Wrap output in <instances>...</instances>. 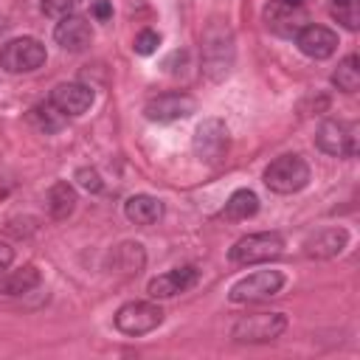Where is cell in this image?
I'll list each match as a JSON object with an SVG mask.
<instances>
[{"instance_id":"1","label":"cell","mask_w":360,"mask_h":360,"mask_svg":"<svg viewBox=\"0 0 360 360\" xmlns=\"http://www.w3.org/2000/svg\"><path fill=\"white\" fill-rule=\"evenodd\" d=\"M236 59V45H233V31L228 20H208L202 31V73L211 82H222Z\"/></svg>"},{"instance_id":"2","label":"cell","mask_w":360,"mask_h":360,"mask_svg":"<svg viewBox=\"0 0 360 360\" xmlns=\"http://www.w3.org/2000/svg\"><path fill=\"white\" fill-rule=\"evenodd\" d=\"M309 177H312L309 163L301 155H295V152L278 155L276 160L267 163V169L262 174L264 186L270 191H276V194H295V191L309 186Z\"/></svg>"},{"instance_id":"3","label":"cell","mask_w":360,"mask_h":360,"mask_svg":"<svg viewBox=\"0 0 360 360\" xmlns=\"http://www.w3.org/2000/svg\"><path fill=\"white\" fill-rule=\"evenodd\" d=\"M191 149L197 155L200 163H208V166H219L225 158H228V149H231V132H228V124L217 115L211 118H202L191 135Z\"/></svg>"},{"instance_id":"4","label":"cell","mask_w":360,"mask_h":360,"mask_svg":"<svg viewBox=\"0 0 360 360\" xmlns=\"http://www.w3.org/2000/svg\"><path fill=\"white\" fill-rule=\"evenodd\" d=\"M290 321L284 312H253L242 315L231 326V338L236 343H273L287 332Z\"/></svg>"},{"instance_id":"5","label":"cell","mask_w":360,"mask_h":360,"mask_svg":"<svg viewBox=\"0 0 360 360\" xmlns=\"http://www.w3.org/2000/svg\"><path fill=\"white\" fill-rule=\"evenodd\" d=\"M284 248H287V242L278 231H259V233H248V236L236 239L228 250V259L233 264H259V262H270V259L281 256Z\"/></svg>"},{"instance_id":"6","label":"cell","mask_w":360,"mask_h":360,"mask_svg":"<svg viewBox=\"0 0 360 360\" xmlns=\"http://www.w3.org/2000/svg\"><path fill=\"white\" fill-rule=\"evenodd\" d=\"M163 309L160 304L155 301H127L115 309L112 315V323L121 335H129V338H141V335H149L155 332L160 323H163Z\"/></svg>"},{"instance_id":"7","label":"cell","mask_w":360,"mask_h":360,"mask_svg":"<svg viewBox=\"0 0 360 360\" xmlns=\"http://www.w3.org/2000/svg\"><path fill=\"white\" fill-rule=\"evenodd\" d=\"M284 284H287V278L281 270H256V273H248L239 281H233L228 290V298L233 304H256V301L278 295L284 290Z\"/></svg>"},{"instance_id":"8","label":"cell","mask_w":360,"mask_h":360,"mask_svg":"<svg viewBox=\"0 0 360 360\" xmlns=\"http://www.w3.org/2000/svg\"><path fill=\"white\" fill-rule=\"evenodd\" d=\"M360 127L354 121H323L315 132V146L332 158H354L360 149Z\"/></svg>"},{"instance_id":"9","label":"cell","mask_w":360,"mask_h":360,"mask_svg":"<svg viewBox=\"0 0 360 360\" xmlns=\"http://www.w3.org/2000/svg\"><path fill=\"white\" fill-rule=\"evenodd\" d=\"M48 59L45 45L37 37H17L0 48V68L6 73H31Z\"/></svg>"},{"instance_id":"10","label":"cell","mask_w":360,"mask_h":360,"mask_svg":"<svg viewBox=\"0 0 360 360\" xmlns=\"http://www.w3.org/2000/svg\"><path fill=\"white\" fill-rule=\"evenodd\" d=\"M191 112H197V101L194 96L183 93V90H169L160 96H152L143 104V115L155 124H172V121H183Z\"/></svg>"},{"instance_id":"11","label":"cell","mask_w":360,"mask_h":360,"mask_svg":"<svg viewBox=\"0 0 360 360\" xmlns=\"http://www.w3.org/2000/svg\"><path fill=\"white\" fill-rule=\"evenodd\" d=\"M48 101H51L65 118H76V115H84V112L93 107L96 93H93L90 84H82V82H59V84L51 90Z\"/></svg>"},{"instance_id":"12","label":"cell","mask_w":360,"mask_h":360,"mask_svg":"<svg viewBox=\"0 0 360 360\" xmlns=\"http://www.w3.org/2000/svg\"><path fill=\"white\" fill-rule=\"evenodd\" d=\"M197 281H200V270H197L194 264H183V267H172V270H166V273L149 278L146 292H149V298H155V301H158V298H174V295H180V292H188Z\"/></svg>"},{"instance_id":"13","label":"cell","mask_w":360,"mask_h":360,"mask_svg":"<svg viewBox=\"0 0 360 360\" xmlns=\"http://www.w3.org/2000/svg\"><path fill=\"white\" fill-rule=\"evenodd\" d=\"M295 48L309 59H329L338 51V34L326 25L307 22L295 31Z\"/></svg>"},{"instance_id":"14","label":"cell","mask_w":360,"mask_h":360,"mask_svg":"<svg viewBox=\"0 0 360 360\" xmlns=\"http://www.w3.org/2000/svg\"><path fill=\"white\" fill-rule=\"evenodd\" d=\"M346 245H349V231L343 225H329L309 233L301 248H304V256L309 259H335L346 250Z\"/></svg>"},{"instance_id":"15","label":"cell","mask_w":360,"mask_h":360,"mask_svg":"<svg viewBox=\"0 0 360 360\" xmlns=\"http://www.w3.org/2000/svg\"><path fill=\"white\" fill-rule=\"evenodd\" d=\"M53 39L62 51H70V53H79L84 51L90 42H93V25L87 17L82 14H68V17H59L56 28H53Z\"/></svg>"},{"instance_id":"16","label":"cell","mask_w":360,"mask_h":360,"mask_svg":"<svg viewBox=\"0 0 360 360\" xmlns=\"http://www.w3.org/2000/svg\"><path fill=\"white\" fill-rule=\"evenodd\" d=\"M146 264V250L141 242H121L110 253V270L118 276H138Z\"/></svg>"},{"instance_id":"17","label":"cell","mask_w":360,"mask_h":360,"mask_svg":"<svg viewBox=\"0 0 360 360\" xmlns=\"http://www.w3.org/2000/svg\"><path fill=\"white\" fill-rule=\"evenodd\" d=\"M124 217L132 222V225H155L160 217H163V202L152 194H132L127 197L124 202Z\"/></svg>"},{"instance_id":"18","label":"cell","mask_w":360,"mask_h":360,"mask_svg":"<svg viewBox=\"0 0 360 360\" xmlns=\"http://www.w3.org/2000/svg\"><path fill=\"white\" fill-rule=\"evenodd\" d=\"M42 281L39 270L34 264H22L17 270H3L0 273V295H25L37 290Z\"/></svg>"},{"instance_id":"19","label":"cell","mask_w":360,"mask_h":360,"mask_svg":"<svg viewBox=\"0 0 360 360\" xmlns=\"http://www.w3.org/2000/svg\"><path fill=\"white\" fill-rule=\"evenodd\" d=\"M45 202H48V214H51L53 219H59V222H62V219H68V217L76 211L79 194H76L73 183H68V180H56V183L48 188Z\"/></svg>"},{"instance_id":"20","label":"cell","mask_w":360,"mask_h":360,"mask_svg":"<svg viewBox=\"0 0 360 360\" xmlns=\"http://www.w3.org/2000/svg\"><path fill=\"white\" fill-rule=\"evenodd\" d=\"M256 214H259V197L250 188H236L225 200V208H222V217L231 222H242V219H250Z\"/></svg>"},{"instance_id":"21","label":"cell","mask_w":360,"mask_h":360,"mask_svg":"<svg viewBox=\"0 0 360 360\" xmlns=\"http://www.w3.org/2000/svg\"><path fill=\"white\" fill-rule=\"evenodd\" d=\"M332 84L340 93H357L360 90V56L349 53L338 62V70L332 73Z\"/></svg>"},{"instance_id":"22","label":"cell","mask_w":360,"mask_h":360,"mask_svg":"<svg viewBox=\"0 0 360 360\" xmlns=\"http://www.w3.org/2000/svg\"><path fill=\"white\" fill-rule=\"evenodd\" d=\"M28 121L39 129V132H45V135H53V132H59L62 127H65V115L51 104V101H42V104H34L31 107V112H28Z\"/></svg>"},{"instance_id":"23","label":"cell","mask_w":360,"mask_h":360,"mask_svg":"<svg viewBox=\"0 0 360 360\" xmlns=\"http://www.w3.org/2000/svg\"><path fill=\"white\" fill-rule=\"evenodd\" d=\"M332 14L349 31H357V25H360V6H357V0H332Z\"/></svg>"},{"instance_id":"24","label":"cell","mask_w":360,"mask_h":360,"mask_svg":"<svg viewBox=\"0 0 360 360\" xmlns=\"http://www.w3.org/2000/svg\"><path fill=\"white\" fill-rule=\"evenodd\" d=\"M158 45H160V34H158V31H152V28H143V31H138V34H135L132 51H135L138 56H152V53L158 51Z\"/></svg>"},{"instance_id":"25","label":"cell","mask_w":360,"mask_h":360,"mask_svg":"<svg viewBox=\"0 0 360 360\" xmlns=\"http://www.w3.org/2000/svg\"><path fill=\"white\" fill-rule=\"evenodd\" d=\"M73 180H79V186H82L84 191H90V194H98V191L104 188L101 174H98L93 166H79L76 174H73Z\"/></svg>"},{"instance_id":"26","label":"cell","mask_w":360,"mask_h":360,"mask_svg":"<svg viewBox=\"0 0 360 360\" xmlns=\"http://www.w3.org/2000/svg\"><path fill=\"white\" fill-rule=\"evenodd\" d=\"M76 6H79V0H42V14H48V17H68V14H73L76 11Z\"/></svg>"},{"instance_id":"27","label":"cell","mask_w":360,"mask_h":360,"mask_svg":"<svg viewBox=\"0 0 360 360\" xmlns=\"http://www.w3.org/2000/svg\"><path fill=\"white\" fill-rule=\"evenodd\" d=\"M90 14H93L98 22H107V20L112 17V3H110V0H93Z\"/></svg>"},{"instance_id":"28","label":"cell","mask_w":360,"mask_h":360,"mask_svg":"<svg viewBox=\"0 0 360 360\" xmlns=\"http://www.w3.org/2000/svg\"><path fill=\"white\" fill-rule=\"evenodd\" d=\"M11 262H14V248H11V245H6V242H0V273H3V270H8V267H11Z\"/></svg>"},{"instance_id":"29","label":"cell","mask_w":360,"mask_h":360,"mask_svg":"<svg viewBox=\"0 0 360 360\" xmlns=\"http://www.w3.org/2000/svg\"><path fill=\"white\" fill-rule=\"evenodd\" d=\"M11 188H14V183L0 172V200H3V197H8V194H11Z\"/></svg>"},{"instance_id":"30","label":"cell","mask_w":360,"mask_h":360,"mask_svg":"<svg viewBox=\"0 0 360 360\" xmlns=\"http://www.w3.org/2000/svg\"><path fill=\"white\" fill-rule=\"evenodd\" d=\"M6 31H8V20H6V17H0V37H3Z\"/></svg>"}]
</instances>
